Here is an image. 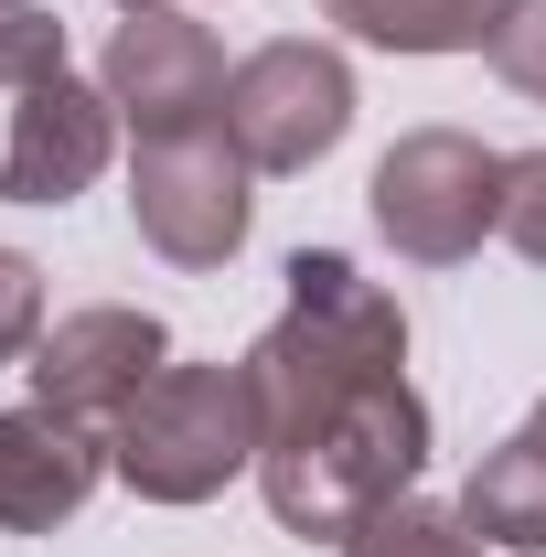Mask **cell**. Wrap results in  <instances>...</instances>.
<instances>
[{
    "instance_id": "8fae6325",
    "label": "cell",
    "mask_w": 546,
    "mask_h": 557,
    "mask_svg": "<svg viewBox=\"0 0 546 557\" xmlns=\"http://www.w3.org/2000/svg\"><path fill=\"white\" fill-rule=\"evenodd\" d=\"M504 11L514 0H322V22H343L375 54H482Z\"/></svg>"
},
{
    "instance_id": "8992f818",
    "label": "cell",
    "mask_w": 546,
    "mask_h": 557,
    "mask_svg": "<svg viewBox=\"0 0 546 557\" xmlns=\"http://www.w3.org/2000/svg\"><path fill=\"white\" fill-rule=\"evenodd\" d=\"M225 44H214V22L194 11H129L119 33H108V108H119V129L139 139H183V129H225Z\"/></svg>"
},
{
    "instance_id": "ba28073f",
    "label": "cell",
    "mask_w": 546,
    "mask_h": 557,
    "mask_svg": "<svg viewBox=\"0 0 546 557\" xmlns=\"http://www.w3.org/2000/svg\"><path fill=\"white\" fill-rule=\"evenodd\" d=\"M108 150H119L108 86H75V75L33 86L11 108V139H0V205H75L108 172Z\"/></svg>"
},
{
    "instance_id": "3957f363",
    "label": "cell",
    "mask_w": 546,
    "mask_h": 557,
    "mask_svg": "<svg viewBox=\"0 0 546 557\" xmlns=\"http://www.w3.org/2000/svg\"><path fill=\"white\" fill-rule=\"evenodd\" d=\"M364 205H375V236L397 258L450 269V258H472L482 236H504V150H482L472 129H408L375 161Z\"/></svg>"
},
{
    "instance_id": "7a4b0ae2",
    "label": "cell",
    "mask_w": 546,
    "mask_h": 557,
    "mask_svg": "<svg viewBox=\"0 0 546 557\" xmlns=\"http://www.w3.org/2000/svg\"><path fill=\"white\" fill-rule=\"evenodd\" d=\"M108 472L139 504H214L236 472H258V386H247V364H161L150 397L108 440Z\"/></svg>"
},
{
    "instance_id": "4fadbf2b",
    "label": "cell",
    "mask_w": 546,
    "mask_h": 557,
    "mask_svg": "<svg viewBox=\"0 0 546 557\" xmlns=\"http://www.w3.org/2000/svg\"><path fill=\"white\" fill-rule=\"evenodd\" d=\"M54 75H65V22H54L44 0H0V86L33 97V86H54Z\"/></svg>"
},
{
    "instance_id": "5bb4252c",
    "label": "cell",
    "mask_w": 546,
    "mask_h": 557,
    "mask_svg": "<svg viewBox=\"0 0 546 557\" xmlns=\"http://www.w3.org/2000/svg\"><path fill=\"white\" fill-rule=\"evenodd\" d=\"M482 54H493V75H504L514 97H536V108H546V0H514V11L493 22Z\"/></svg>"
},
{
    "instance_id": "e0dca14e",
    "label": "cell",
    "mask_w": 546,
    "mask_h": 557,
    "mask_svg": "<svg viewBox=\"0 0 546 557\" xmlns=\"http://www.w3.org/2000/svg\"><path fill=\"white\" fill-rule=\"evenodd\" d=\"M119 11H194V0H119Z\"/></svg>"
},
{
    "instance_id": "9a60e30c",
    "label": "cell",
    "mask_w": 546,
    "mask_h": 557,
    "mask_svg": "<svg viewBox=\"0 0 546 557\" xmlns=\"http://www.w3.org/2000/svg\"><path fill=\"white\" fill-rule=\"evenodd\" d=\"M33 344H44V269L22 247H0V364H22Z\"/></svg>"
},
{
    "instance_id": "30bf717a",
    "label": "cell",
    "mask_w": 546,
    "mask_h": 557,
    "mask_svg": "<svg viewBox=\"0 0 546 557\" xmlns=\"http://www.w3.org/2000/svg\"><path fill=\"white\" fill-rule=\"evenodd\" d=\"M461 525L482 547H514V557H546V397L514 418V440H493L461 483Z\"/></svg>"
},
{
    "instance_id": "6da1fadb",
    "label": "cell",
    "mask_w": 546,
    "mask_h": 557,
    "mask_svg": "<svg viewBox=\"0 0 546 557\" xmlns=\"http://www.w3.org/2000/svg\"><path fill=\"white\" fill-rule=\"evenodd\" d=\"M278 278H289V311L236 354L258 386V493L289 536H353L429 472L408 311L333 247H300Z\"/></svg>"
},
{
    "instance_id": "5b68a950",
    "label": "cell",
    "mask_w": 546,
    "mask_h": 557,
    "mask_svg": "<svg viewBox=\"0 0 546 557\" xmlns=\"http://www.w3.org/2000/svg\"><path fill=\"white\" fill-rule=\"evenodd\" d=\"M353 129V65L311 33H278L225 75V139L247 150V172H311Z\"/></svg>"
},
{
    "instance_id": "9c48e42d",
    "label": "cell",
    "mask_w": 546,
    "mask_h": 557,
    "mask_svg": "<svg viewBox=\"0 0 546 557\" xmlns=\"http://www.w3.org/2000/svg\"><path fill=\"white\" fill-rule=\"evenodd\" d=\"M108 472V440L54 408H0V536H54Z\"/></svg>"
},
{
    "instance_id": "52a82bcc",
    "label": "cell",
    "mask_w": 546,
    "mask_h": 557,
    "mask_svg": "<svg viewBox=\"0 0 546 557\" xmlns=\"http://www.w3.org/2000/svg\"><path fill=\"white\" fill-rule=\"evenodd\" d=\"M172 364V333L129 311V300H97V311H65L44 344H33V408H54L65 429H97V440H119V418L150 397V375Z\"/></svg>"
},
{
    "instance_id": "2e32d148",
    "label": "cell",
    "mask_w": 546,
    "mask_h": 557,
    "mask_svg": "<svg viewBox=\"0 0 546 557\" xmlns=\"http://www.w3.org/2000/svg\"><path fill=\"white\" fill-rule=\"evenodd\" d=\"M504 236H514V258L546 269V150H514L504 161Z\"/></svg>"
},
{
    "instance_id": "277c9868",
    "label": "cell",
    "mask_w": 546,
    "mask_h": 557,
    "mask_svg": "<svg viewBox=\"0 0 546 557\" xmlns=\"http://www.w3.org/2000/svg\"><path fill=\"white\" fill-rule=\"evenodd\" d=\"M258 172H247V150L225 129H183V139H139L129 161V225L150 258H172V269H225L236 247H247V194Z\"/></svg>"
},
{
    "instance_id": "7c38bea8",
    "label": "cell",
    "mask_w": 546,
    "mask_h": 557,
    "mask_svg": "<svg viewBox=\"0 0 546 557\" xmlns=\"http://www.w3.org/2000/svg\"><path fill=\"white\" fill-rule=\"evenodd\" d=\"M343 557H482V536L461 525V504H418V493H397L386 515H364V525L343 536Z\"/></svg>"
}]
</instances>
